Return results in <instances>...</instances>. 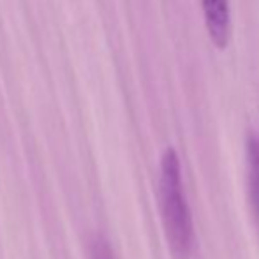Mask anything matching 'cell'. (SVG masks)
Segmentation results:
<instances>
[{"label": "cell", "mask_w": 259, "mask_h": 259, "mask_svg": "<svg viewBox=\"0 0 259 259\" xmlns=\"http://www.w3.org/2000/svg\"><path fill=\"white\" fill-rule=\"evenodd\" d=\"M159 199L171 249L177 256L187 257L196 245L194 222L184 191L180 159L173 147H167L160 157Z\"/></svg>", "instance_id": "obj_1"}, {"label": "cell", "mask_w": 259, "mask_h": 259, "mask_svg": "<svg viewBox=\"0 0 259 259\" xmlns=\"http://www.w3.org/2000/svg\"><path fill=\"white\" fill-rule=\"evenodd\" d=\"M203 16L210 37L217 46H226L231 34V11L229 0H201Z\"/></svg>", "instance_id": "obj_2"}, {"label": "cell", "mask_w": 259, "mask_h": 259, "mask_svg": "<svg viewBox=\"0 0 259 259\" xmlns=\"http://www.w3.org/2000/svg\"><path fill=\"white\" fill-rule=\"evenodd\" d=\"M247 155V185L252 210L259 219V134L250 131L245 138Z\"/></svg>", "instance_id": "obj_3"}, {"label": "cell", "mask_w": 259, "mask_h": 259, "mask_svg": "<svg viewBox=\"0 0 259 259\" xmlns=\"http://www.w3.org/2000/svg\"><path fill=\"white\" fill-rule=\"evenodd\" d=\"M89 254L90 259H116L111 245L106 242L103 236H96V238L90 240Z\"/></svg>", "instance_id": "obj_4"}]
</instances>
